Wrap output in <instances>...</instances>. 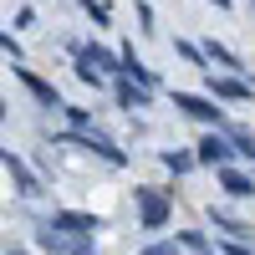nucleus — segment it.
<instances>
[{"label": "nucleus", "instance_id": "nucleus-2", "mask_svg": "<svg viewBox=\"0 0 255 255\" xmlns=\"http://www.w3.org/2000/svg\"><path fill=\"white\" fill-rule=\"evenodd\" d=\"M36 245H41V250H51V255H97L92 235H72V230H56V225L41 230Z\"/></svg>", "mask_w": 255, "mask_h": 255}, {"label": "nucleus", "instance_id": "nucleus-17", "mask_svg": "<svg viewBox=\"0 0 255 255\" xmlns=\"http://www.w3.org/2000/svg\"><path fill=\"white\" fill-rule=\"evenodd\" d=\"M209 61H220L225 72H240V56H235V51H225V46H215V41H209Z\"/></svg>", "mask_w": 255, "mask_h": 255}, {"label": "nucleus", "instance_id": "nucleus-6", "mask_svg": "<svg viewBox=\"0 0 255 255\" xmlns=\"http://www.w3.org/2000/svg\"><path fill=\"white\" fill-rule=\"evenodd\" d=\"M15 77H20V87H26L36 102H41V108H56V113H67V108H61V92L51 87V82H41L36 72H26V67H15Z\"/></svg>", "mask_w": 255, "mask_h": 255}, {"label": "nucleus", "instance_id": "nucleus-10", "mask_svg": "<svg viewBox=\"0 0 255 255\" xmlns=\"http://www.w3.org/2000/svg\"><path fill=\"white\" fill-rule=\"evenodd\" d=\"M51 225H56V230H72V235H97V230H102L97 215H77V209H61Z\"/></svg>", "mask_w": 255, "mask_h": 255}, {"label": "nucleus", "instance_id": "nucleus-21", "mask_svg": "<svg viewBox=\"0 0 255 255\" xmlns=\"http://www.w3.org/2000/svg\"><path fill=\"white\" fill-rule=\"evenodd\" d=\"M67 118H72V128H87V123H92V113H87V108H67Z\"/></svg>", "mask_w": 255, "mask_h": 255}, {"label": "nucleus", "instance_id": "nucleus-18", "mask_svg": "<svg viewBox=\"0 0 255 255\" xmlns=\"http://www.w3.org/2000/svg\"><path fill=\"white\" fill-rule=\"evenodd\" d=\"M179 245L194 250V255H204V235H199V230H179Z\"/></svg>", "mask_w": 255, "mask_h": 255}, {"label": "nucleus", "instance_id": "nucleus-24", "mask_svg": "<svg viewBox=\"0 0 255 255\" xmlns=\"http://www.w3.org/2000/svg\"><path fill=\"white\" fill-rule=\"evenodd\" d=\"M10 255H15V250H10Z\"/></svg>", "mask_w": 255, "mask_h": 255}, {"label": "nucleus", "instance_id": "nucleus-3", "mask_svg": "<svg viewBox=\"0 0 255 255\" xmlns=\"http://www.w3.org/2000/svg\"><path fill=\"white\" fill-rule=\"evenodd\" d=\"M61 143H72V148H87V153H97V158H108L113 168H123L128 163V153L118 143H108L102 133H92V128H72V133H61Z\"/></svg>", "mask_w": 255, "mask_h": 255}, {"label": "nucleus", "instance_id": "nucleus-7", "mask_svg": "<svg viewBox=\"0 0 255 255\" xmlns=\"http://www.w3.org/2000/svg\"><path fill=\"white\" fill-rule=\"evenodd\" d=\"M194 153H199V163H209V168H225L230 158H235V143H230V138H220V133H209V138H199V148H194Z\"/></svg>", "mask_w": 255, "mask_h": 255}, {"label": "nucleus", "instance_id": "nucleus-22", "mask_svg": "<svg viewBox=\"0 0 255 255\" xmlns=\"http://www.w3.org/2000/svg\"><path fill=\"white\" fill-rule=\"evenodd\" d=\"M225 255H250V245H245V240H235V245H225Z\"/></svg>", "mask_w": 255, "mask_h": 255}, {"label": "nucleus", "instance_id": "nucleus-8", "mask_svg": "<svg viewBox=\"0 0 255 255\" xmlns=\"http://www.w3.org/2000/svg\"><path fill=\"white\" fill-rule=\"evenodd\" d=\"M0 163H5V174L15 179V189H20V194H41V184H36V174H31V168L26 163H20V153H10V148H5V153H0Z\"/></svg>", "mask_w": 255, "mask_h": 255}, {"label": "nucleus", "instance_id": "nucleus-4", "mask_svg": "<svg viewBox=\"0 0 255 255\" xmlns=\"http://www.w3.org/2000/svg\"><path fill=\"white\" fill-rule=\"evenodd\" d=\"M138 220H143V230H163L168 225V215H174V204H168V194H158V189H138Z\"/></svg>", "mask_w": 255, "mask_h": 255}, {"label": "nucleus", "instance_id": "nucleus-13", "mask_svg": "<svg viewBox=\"0 0 255 255\" xmlns=\"http://www.w3.org/2000/svg\"><path fill=\"white\" fill-rule=\"evenodd\" d=\"M113 92H118V102H123V108H148V97H153L148 87H138L133 77H123V82H118Z\"/></svg>", "mask_w": 255, "mask_h": 255}, {"label": "nucleus", "instance_id": "nucleus-9", "mask_svg": "<svg viewBox=\"0 0 255 255\" xmlns=\"http://www.w3.org/2000/svg\"><path fill=\"white\" fill-rule=\"evenodd\" d=\"M209 77V92H215L220 102H250V82L240 77H215V72H204Z\"/></svg>", "mask_w": 255, "mask_h": 255}, {"label": "nucleus", "instance_id": "nucleus-15", "mask_svg": "<svg viewBox=\"0 0 255 255\" xmlns=\"http://www.w3.org/2000/svg\"><path fill=\"white\" fill-rule=\"evenodd\" d=\"M230 143H235V153L255 163V133H245V128H230Z\"/></svg>", "mask_w": 255, "mask_h": 255}, {"label": "nucleus", "instance_id": "nucleus-1", "mask_svg": "<svg viewBox=\"0 0 255 255\" xmlns=\"http://www.w3.org/2000/svg\"><path fill=\"white\" fill-rule=\"evenodd\" d=\"M113 72H123V56H113L108 46H82L77 51V77L82 82H102V77H113Z\"/></svg>", "mask_w": 255, "mask_h": 255}, {"label": "nucleus", "instance_id": "nucleus-11", "mask_svg": "<svg viewBox=\"0 0 255 255\" xmlns=\"http://www.w3.org/2000/svg\"><path fill=\"white\" fill-rule=\"evenodd\" d=\"M220 189H225L230 199H250V194H255V179L240 174V168H220Z\"/></svg>", "mask_w": 255, "mask_h": 255}, {"label": "nucleus", "instance_id": "nucleus-14", "mask_svg": "<svg viewBox=\"0 0 255 255\" xmlns=\"http://www.w3.org/2000/svg\"><path fill=\"white\" fill-rule=\"evenodd\" d=\"M199 163V153H189V148H168V153H163V168H168V174H189V168H194Z\"/></svg>", "mask_w": 255, "mask_h": 255}, {"label": "nucleus", "instance_id": "nucleus-19", "mask_svg": "<svg viewBox=\"0 0 255 255\" xmlns=\"http://www.w3.org/2000/svg\"><path fill=\"white\" fill-rule=\"evenodd\" d=\"M82 10H87L97 26H108V5H102V0H82Z\"/></svg>", "mask_w": 255, "mask_h": 255}, {"label": "nucleus", "instance_id": "nucleus-12", "mask_svg": "<svg viewBox=\"0 0 255 255\" xmlns=\"http://www.w3.org/2000/svg\"><path fill=\"white\" fill-rule=\"evenodd\" d=\"M123 77H133V82H138V87H148V92H153V87H158V77H153V72H148V67H143V56H138L133 46H128V51H123Z\"/></svg>", "mask_w": 255, "mask_h": 255}, {"label": "nucleus", "instance_id": "nucleus-5", "mask_svg": "<svg viewBox=\"0 0 255 255\" xmlns=\"http://www.w3.org/2000/svg\"><path fill=\"white\" fill-rule=\"evenodd\" d=\"M174 108L189 113V118H199V123H225L220 113V97H199V92H174Z\"/></svg>", "mask_w": 255, "mask_h": 255}, {"label": "nucleus", "instance_id": "nucleus-16", "mask_svg": "<svg viewBox=\"0 0 255 255\" xmlns=\"http://www.w3.org/2000/svg\"><path fill=\"white\" fill-rule=\"evenodd\" d=\"M215 225H220V230H230L235 240H250V225H240L235 215H220V209H215Z\"/></svg>", "mask_w": 255, "mask_h": 255}, {"label": "nucleus", "instance_id": "nucleus-23", "mask_svg": "<svg viewBox=\"0 0 255 255\" xmlns=\"http://www.w3.org/2000/svg\"><path fill=\"white\" fill-rule=\"evenodd\" d=\"M204 255H209V250H204ZM215 255H220V250H215Z\"/></svg>", "mask_w": 255, "mask_h": 255}, {"label": "nucleus", "instance_id": "nucleus-20", "mask_svg": "<svg viewBox=\"0 0 255 255\" xmlns=\"http://www.w3.org/2000/svg\"><path fill=\"white\" fill-rule=\"evenodd\" d=\"M143 255H179L174 240H158V245H143Z\"/></svg>", "mask_w": 255, "mask_h": 255}]
</instances>
